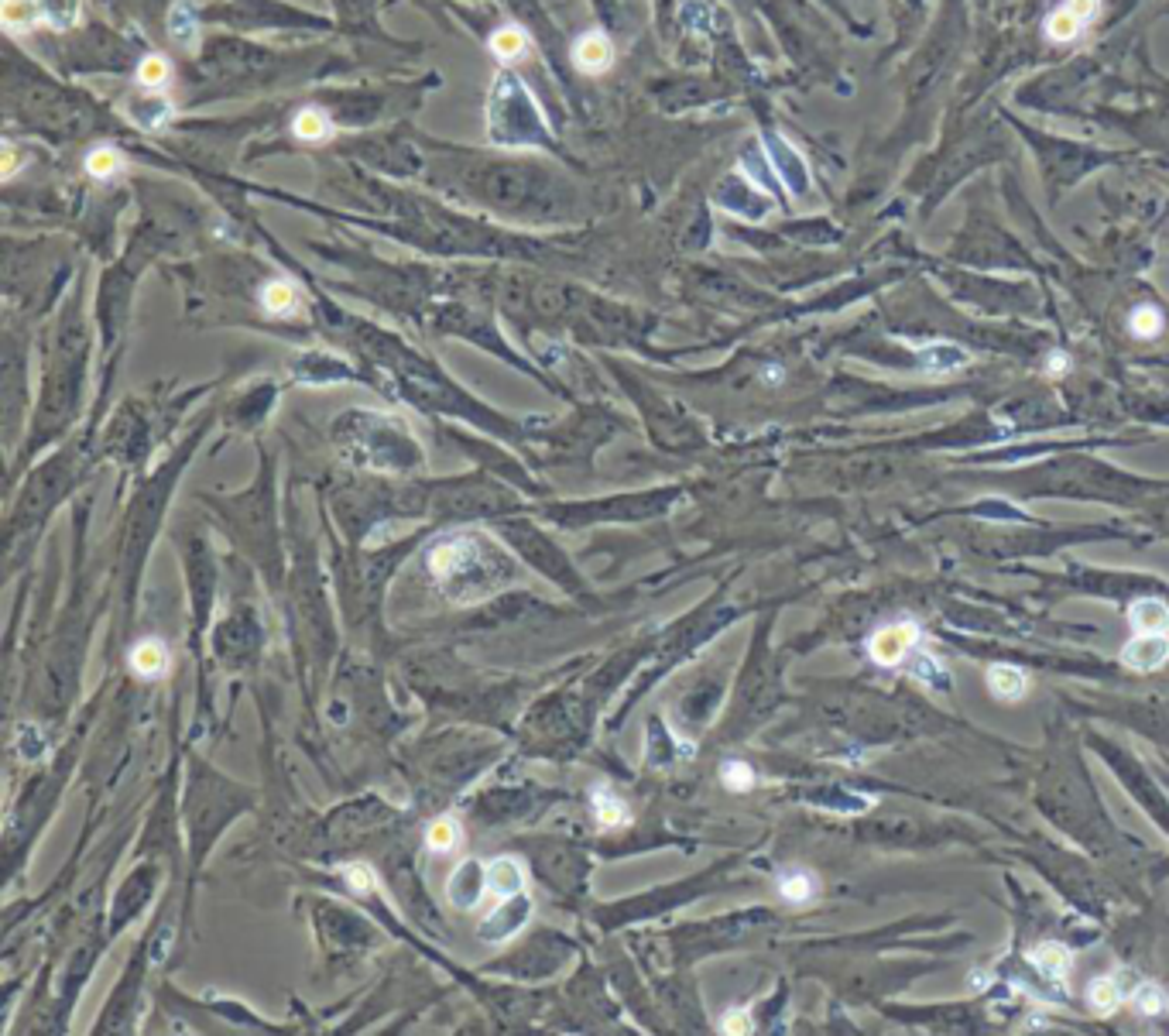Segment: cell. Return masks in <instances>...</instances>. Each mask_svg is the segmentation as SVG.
<instances>
[{"mask_svg": "<svg viewBox=\"0 0 1169 1036\" xmlns=\"http://www.w3.org/2000/svg\"><path fill=\"white\" fill-rule=\"evenodd\" d=\"M203 505L213 512L216 525L227 532L234 550L264 577L271 594H281L288 584L285 539L278 525V471L271 453L257 443V478L237 494L203 491Z\"/></svg>", "mask_w": 1169, "mask_h": 1036, "instance_id": "obj_1", "label": "cell"}, {"mask_svg": "<svg viewBox=\"0 0 1169 1036\" xmlns=\"http://www.w3.org/2000/svg\"><path fill=\"white\" fill-rule=\"evenodd\" d=\"M257 789L248 782L230 779L216 766H209L203 755H185V789L183 803H179V824L185 831V858H189V872H185V899H183V937L189 933L192 924V899H196V882L203 872L206 858L213 854L216 841L227 834V827L248 810H255Z\"/></svg>", "mask_w": 1169, "mask_h": 1036, "instance_id": "obj_2", "label": "cell"}, {"mask_svg": "<svg viewBox=\"0 0 1169 1036\" xmlns=\"http://www.w3.org/2000/svg\"><path fill=\"white\" fill-rule=\"evenodd\" d=\"M425 573L432 587L453 604L490 601L522 577V559L497 532L439 529L425 546Z\"/></svg>", "mask_w": 1169, "mask_h": 1036, "instance_id": "obj_3", "label": "cell"}, {"mask_svg": "<svg viewBox=\"0 0 1169 1036\" xmlns=\"http://www.w3.org/2000/svg\"><path fill=\"white\" fill-rule=\"evenodd\" d=\"M93 464H97L93 440L79 436V440L59 443L45 460L21 474V487L11 491V508H7V573H14L21 559L32 556L48 518L83 484Z\"/></svg>", "mask_w": 1169, "mask_h": 1036, "instance_id": "obj_4", "label": "cell"}, {"mask_svg": "<svg viewBox=\"0 0 1169 1036\" xmlns=\"http://www.w3.org/2000/svg\"><path fill=\"white\" fill-rule=\"evenodd\" d=\"M203 436H206V422L192 436H185V440H179L172 446L165 464H158L151 474L138 478V487H134V498H131V512H127V522H124V539H120V580H124L127 622L134 618V594H138V587H141V573H144V563H148L151 546H155V539H158V529H162V518L169 512L172 494H176L179 481H183L185 467H189L192 453L199 450Z\"/></svg>", "mask_w": 1169, "mask_h": 1036, "instance_id": "obj_5", "label": "cell"}, {"mask_svg": "<svg viewBox=\"0 0 1169 1036\" xmlns=\"http://www.w3.org/2000/svg\"><path fill=\"white\" fill-rule=\"evenodd\" d=\"M333 446L350 467L381 478H412L425 467V450L412 429L371 408H346L333 422Z\"/></svg>", "mask_w": 1169, "mask_h": 1036, "instance_id": "obj_6", "label": "cell"}, {"mask_svg": "<svg viewBox=\"0 0 1169 1036\" xmlns=\"http://www.w3.org/2000/svg\"><path fill=\"white\" fill-rule=\"evenodd\" d=\"M501 741L474 731H443L439 738L412 748V779L425 803H450L487 766L501 759Z\"/></svg>", "mask_w": 1169, "mask_h": 1036, "instance_id": "obj_7", "label": "cell"}, {"mask_svg": "<svg viewBox=\"0 0 1169 1036\" xmlns=\"http://www.w3.org/2000/svg\"><path fill=\"white\" fill-rule=\"evenodd\" d=\"M179 556H183L185 587H189V649L196 659V687H199V721L209 717L206 697V638L216 622V594H220V559L203 529H189L176 536Z\"/></svg>", "mask_w": 1169, "mask_h": 1036, "instance_id": "obj_8", "label": "cell"}, {"mask_svg": "<svg viewBox=\"0 0 1169 1036\" xmlns=\"http://www.w3.org/2000/svg\"><path fill=\"white\" fill-rule=\"evenodd\" d=\"M676 494L666 487H652V491H621L604 494V498H580V501H543V505H529L525 515H539L546 522L559 525V529H590V525H627V522H648V518L662 515L673 505Z\"/></svg>", "mask_w": 1169, "mask_h": 1036, "instance_id": "obj_9", "label": "cell"}, {"mask_svg": "<svg viewBox=\"0 0 1169 1036\" xmlns=\"http://www.w3.org/2000/svg\"><path fill=\"white\" fill-rule=\"evenodd\" d=\"M490 529L515 550V556L522 559L525 566L543 573L546 580H552L555 587H562L569 597H590L587 577L576 570V563L566 556V550H559V543H555L549 532L539 529V522H532V518H518V515H504V518H494Z\"/></svg>", "mask_w": 1169, "mask_h": 1036, "instance_id": "obj_10", "label": "cell"}, {"mask_svg": "<svg viewBox=\"0 0 1169 1036\" xmlns=\"http://www.w3.org/2000/svg\"><path fill=\"white\" fill-rule=\"evenodd\" d=\"M209 645H213L216 666L227 669V673H251L261 663L264 625L248 594H237L230 601L227 615L216 618L213 631H209Z\"/></svg>", "mask_w": 1169, "mask_h": 1036, "instance_id": "obj_11", "label": "cell"}, {"mask_svg": "<svg viewBox=\"0 0 1169 1036\" xmlns=\"http://www.w3.org/2000/svg\"><path fill=\"white\" fill-rule=\"evenodd\" d=\"M518 848H522L532 872H536V879L546 889H552L555 896H566V899H583L590 879L587 848H580L576 841L566 838H525Z\"/></svg>", "mask_w": 1169, "mask_h": 1036, "instance_id": "obj_12", "label": "cell"}, {"mask_svg": "<svg viewBox=\"0 0 1169 1036\" xmlns=\"http://www.w3.org/2000/svg\"><path fill=\"white\" fill-rule=\"evenodd\" d=\"M313 926L323 951L329 961L364 958L371 947H378L381 930L357 910L336 899H316L313 903Z\"/></svg>", "mask_w": 1169, "mask_h": 1036, "instance_id": "obj_13", "label": "cell"}, {"mask_svg": "<svg viewBox=\"0 0 1169 1036\" xmlns=\"http://www.w3.org/2000/svg\"><path fill=\"white\" fill-rule=\"evenodd\" d=\"M155 944H158V926H151L138 944H134L131 961H127V968L120 971L117 985H113L110 999L104 1002V1012H100L93 1033H131L134 1026H138L141 989H144V978H148L151 961H155Z\"/></svg>", "mask_w": 1169, "mask_h": 1036, "instance_id": "obj_14", "label": "cell"}, {"mask_svg": "<svg viewBox=\"0 0 1169 1036\" xmlns=\"http://www.w3.org/2000/svg\"><path fill=\"white\" fill-rule=\"evenodd\" d=\"M573 954L576 944L569 937H562L559 930H549V926H536L515 951H508L483 971L504 975L511 982H543V978H552Z\"/></svg>", "mask_w": 1169, "mask_h": 1036, "instance_id": "obj_15", "label": "cell"}, {"mask_svg": "<svg viewBox=\"0 0 1169 1036\" xmlns=\"http://www.w3.org/2000/svg\"><path fill=\"white\" fill-rule=\"evenodd\" d=\"M395 824H399V810L381 803L378 796H364V800L343 803L327 817L323 841H327V848H333V854L353 851V848L360 851L371 841L385 838Z\"/></svg>", "mask_w": 1169, "mask_h": 1036, "instance_id": "obj_16", "label": "cell"}, {"mask_svg": "<svg viewBox=\"0 0 1169 1036\" xmlns=\"http://www.w3.org/2000/svg\"><path fill=\"white\" fill-rule=\"evenodd\" d=\"M158 875H162V865L155 858H144L120 879V886L110 899V920L104 926L107 940H117L134 920L144 917L148 903L158 896Z\"/></svg>", "mask_w": 1169, "mask_h": 1036, "instance_id": "obj_17", "label": "cell"}, {"mask_svg": "<svg viewBox=\"0 0 1169 1036\" xmlns=\"http://www.w3.org/2000/svg\"><path fill=\"white\" fill-rule=\"evenodd\" d=\"M79 0H4V28L7 32H28V28H76L79 25Z\"/></svg>", "mask_w": 1169, "mask_h": 1036, "instance_id": "obj_18", "label": "cell"}, {"mask_svg": "<svg viewBox=\"0 0 1169 1036\" xmlns=\"http://www.w3.org/2000/svg\"><path fill=\"white\" fill-rule=\"evenodd\" d=\"M539 810V796L529 789H487L474 803V817L483 824H522Z\"/></svg>", "mask_w": 1169, "mask_h": 1036, "instance_id": "obj_19", "label": "cell"}, {"mask_svg": "<svg viewBox=\"0 0 1169 1036\" xmlns=\"http://www.w3.org/2000/svg\"><path fill=\"white\" fill-rule=\"evenodd\" d=\"M529 920H532V899L525 896V892L504 896L501 903H497L494 910L477 924V940H483V944H504V940H511L515 933H522V926L529 924Z\"/></svg>", "mask_w": 1169, "mask_h": 1036, "instance_id": "obj_20", "label": "cell"}, {"mask_svg": "<svg viewBox=\"0 0 1169 1036\" xmlns=\"http://www.w3.org/2000/svg\"><path fill=\"white\" fill-rule=\"evenodd\" d=\"M483 892L487 889V865H480V858H464L446 879V903L457 906V910H477Z\"/></svg>", "mask_w": 1169, "mask_h": 1036, "instance_id": "obj_21", "label": "cell"}, {"mask_svg": "<svg viewBox=\"0 0 1169 1036\" xmlns=\"http://www.w3.org/2000/svg\"><path fill=\"white\" fill-rule=\"evenodd\" d=\"M765 151H768L775 176L782 179V185L792 192V196H803V192H810V169H806L803 155H799V151L792 148L789 141L775 138V134H765Z\"/></svg>", "mask_w": 1169, "mask_h": 1036, "instance_id": "obj_22", "label": "cell"}, {"mask_svg": "<svg viewBox=\"0 0 1169 1036\" xmlns=\"http://www.w3.org/2000/svg\"><path fill=\"white\" fill-rule=\"evenodd\" d=\"M915 642H919V625L899 622V625H889V629H878L868 642V652L878 666H899Z\"/></svg>", "mask_w": 1169, "mask_h": 1036, "instance_id": "obj_23", "label": "cell"}, {"mask_svg": "<svg viewBox=\"0 0 1169 1036\" xmlns=\"http://www.w3.org/2000/svg\"><path fill=\"white\" fill-rule=\"evenodd\" d=\"M1098 7H1101V0H1063V4L1046 18V38L1073 41L1094 21Z\"/></svg>", "mask_w": 1169, "mask_h": 1036, "instance_id": "obj_24", "label": "cell"}, {"mask_svg": "<svg viewBox=\"0 0 1169 1036\" xmlns=\"http://www.w3.org/2000/svg\"><path fill=\"white\" fill-rule=\"evenodd\" d=\"M127 669H131L134 680L141 683H158L169 673V645L158 635H141L138 642L127 649Z\"/></svg>", "mask_w": 1169, "mask_h": 1036, "instance_id": "obj_25", "label": "cell"}, {"mask_svg": "<svg viewBox=\"0 0 1169 1036\" xmlns=\"http://www.w3.org/2000/svg\"><path fill=\"white\" fill-rule=\"evenodd\" d=\"M1169 659V635L1159 631H1142L1138 638H1132L1122 649V663L1135 673H1156L1159 666H1166Z\"/></svg>", "mask_w": 1169, "mask_h": 1036, "instance_id": "obj_26", "label": "cell"}, {"mask_svg": "<svg viewBox=\"0 0 1169 1036\" xmlns=\"http://www.w3.org/2000/svg\"><path fill=\"white\" fill-rule=\"evenodd\" d=\"M590 814L604 831H631V803L624 796H618L611 786H594L590 789Z\"/></svg>", "mask_w": 1169, "mask_h": 1036, "instance_id": "obj_27", "label": "cell"}, {"mask_svg": "<svg viewBox=\"0 0 1169 1036\" xmlns=\"http://www.w3.org/2000/svg\"><path fill=\"white\" fill-rule=\"evenodd\" d=\"M806 803H813V807L820 810H830V814H840V817H854V814H864V810L875 807V800L864 793H854V789H843V786H817L806 793Z\"/></svg>", "mask_w": 1169, "mask_h": 1036, "instance_id": "obj_28", "label": "cell"}, {"mask_svg": "<svg viewBox=\"0 0 1169 1036\" xmlns=\"http://www.w3.org/2000/svg\"><path fill=\"white\" fill-rule=\"evenodd\" d=\"M487 889L494 892L497 899L525 892L522 858H518V854H497V858H490L487 861Z\"/></svg>", "mask_w": 1169, "mask_h": 1036, "instance_id": "obj_29", "label": "cell"}, {"mask_svg": "<svg viewBox=\"0 0 1169 1036\" xmlns=\"http://www.w3.org/2000/svg\"><path fill=\"white\" fill-rule=\"evenodd\" d=\"M573 59H576V66H580L583 73L597 76V73H604L611 62H615V45H611V38L604 32H587L580 41H576Z\"/></svg>", "mask_w": 1169, "mask_h": 1036, "instance_id": "obj_30", "label": "cell"}, {"mask_svg": "<svg viewBox=\"0 0 1169 1036\" xmlns=\"http://www.w3.org/2000/svg\"><path fill=\"white\" fill-rule=\"evenodd\" d=\"M422 841H425V848H429L432 854H453V851H460V845L467 841V831H464V824H460L457 817L439 814V817L429 820Z\"/></svg>", "mask_w": 1169, "mask_h": 1036, "instance_id": "obj_31", "label": "cell"}, {"mask_svg": "<svg viewBox=\"0 0 1169 1036\" xmlns=\"http://www.w3.org/2000/svg\"><path fill=\"white\" fill-rule=\"evenodd\" d=\"M985 680H987L991 697H998V701H1022V697L1029 694V676L1022 673L1019 666L994 663V666H987Z\"/></svg>", "mask_w": 1169, "mask_h": 1036, "instance_id": "obj_32", "label": "cell"}, {"mask_svg": "<svg viewBox=\"0 0 1169 1036\" xmlns=\"http://www.w3.org/2000/svg\"><path fill=\"white\" fill-rule=\"evenodd\" d=\"M1029 961L1036 964V971H1043L1050 982H1066V975L1073 971V954L1066 951L1057 940H1043V944L1032 947Z\"/></svg>", "mask_w": 1169, "mask_h": 1036, "instance_id": "obj_33", "label": "cell"}, {"mask_svg": "<svg viewBox=\"0 0 1169 1036\" xmlns=\"http://www.w3.org/2000/svg\"><path fill=\"white\" fill-rule=\"evenodd\" d=\"M967 364H971V354L957 343H929V347L919 350V368L929 374H950L967 368Z\"/></svg>", "mask_w": 1169, "mask_h": 1036, "instance_id": "obj_34", "label": "cell"}, {"mask_svg": "<svg viewBox=\"0 0 1169 1036\" xmlns=\"http://www.w3.org/2000/svg\"><path fill=\"white\" fill-rule=\"evenodd\" d=\"M295 378L309 381V385H327V381H346L353 378V371L340 361H327L323 354H309L306 361H299Z\"/></svg>", "mask_w": 1169, "mask_h": 1036, "instance_id": "obj_35", "label": "cell"}, {"mask_svg": "<svg viewBox=\"0 0 1169 1036\" xmlns=\"http://www.w3.org/2000/svg\"><path fill=\"white\" fill-rule=\"evenodd\" d=\"M1129 622L1135 631H1159V635H1166L1169 631V608L1163 601H1156V597H1145V601H1135L1129 611Z\"/></svg>", "mask_w": 1169, "mask_h": 1036, "instance_id": "obj_36", "label": "cell"}, {"mask_svg": "<svg viewBox=\"0 0 1169 1036\" xmlns=\"http://www.w3.org/2000/svg\"><path fill=\"white\" fill-rule=\"evenodd\" d=\"M820 892V882L813 872H803V868H792V872L778 875V896L785 899V903L792 906H806L810 899H817Z\"/></svg>", "mask_w": 1169, "mask_h": 1036, "instance_id": "obj_37", "label": "cell"}, {"mask_svg": "<svg viewBox=\"0 0 1169 1036\" xmlns=\"http://www.w3.org/2000/svg\"><path fill=\"white\" fill-rule=\"evenodd\" d=\"M169 32H172V38H176L179 45H185V48L196 45V38H199V14H196V7H192L189 0H179V4L169 11Z\"/></svg>", "mask_w": 1169, "mask_h": 1036, "instance_id": "obj_38", "label": "cell"}, {"mask_svg": "<svg viewBox=\"0 0 1169 1036\" xmlns=\"http://www.w3.org/2000/svg\"><path fill=\"white\" fill-rule=\"evenodd\" d=\"M1122 999H1125V992L1115 975H1101L1087 985V1002H1091V1009L1098 1012V1016H1111V1012L1122 1005Z\"/></svg>", "mask_w": 1169, "mask_h": 1036, "instance_id": "obj_39", "label": "cell"}, {"mask_svg": "<svg viewBox=\"0 0 1169 1036\" xmlns=\"http://www.w3.org/2000/svg\"><path fill=\"white\" fill-rule=\"evenodd\" d=\"M261 306L268 309L271 316H295V309H299V292H295L292 282L275 278V282H268L261 289Z\"/></svg>", "mask_w": 1169, "mask_h": 1036, "instance_id": "obj_40", "label": "cell"}, {"mask_svg": "<svg viewBox=\"0 0 1169 1036\" xmlns=\"http://www.w3.org/2000/svg\"><path fill=\"white\" fill-rule=\"evenodd\" d=\"M909 673H913L915 680H919L922 687H929V690H950V687H954V676H950V669L940 666V659H933V656H915V663L909 666Z\"/></svg>", "mask_w": 1169, "mask_h": 1036, "instance_id": "obj_41", "label": "cell"}, {"mask_svg": "<svg viewBox=\"0 0 1169 1036\" xmlns=\"http://www.w3.org/2000/svg\"><path fill=\"white\" fill-rule=\"evenodd\" d=\"M490 48H494L497 59L511 62V59H522V55L529 52V38H525L518 28H501V32L490 38Z\"/></svg>", "mask_w": 1169, "mask_h": 1036, "instance_id": "obj_42", "label": "cell"}, {"mask_svg": "<svg viewBox=\"0 0 1169 1036\" xmlns=\"http://www.w3.org/2000/svg\"><path fill=\"white\" fill-rule=\"evenodd\" d=\"M720 782H724L731 793H748V789H755V769L748 766V762L741 759H727L724 766H720Z\"/></svg>", "mask_w": 1169, "mask_h": 1036, "instance_id": "obj_43", "label": "cell"}, {"mask_svg": "<svg viewBox=\"0 0 1169 1036\" xmlns=\"http://www.w3.org/2000/svg\"><path fill=\"white\" fill-rule=\"evenodd\" d=\"M1132 999H1135V1009L1142 1012V1016H1163L1169 1009L1166 989H1159L1156 982H1138V989Z\"/></svg>", "mask_w": 1169, "mask_h": 1036, "instance_id": "obj_44", "label": "cell"}, {"mask_svg": "<svg viewBox=\"0 0 1169 1036\" xmlns=\"http://www.w3.org/2000/svg\"><path fill=\"white\" fill-rule=\"evenodd\" d=\"M673 735L666 731V724L659 721V717H652L648 721V762L652 766H666L669 755H673Z\"/></svg>", "mask_w": 1169, "mask_h": 1036, "instance_id": "obj_45", "label": "cell"}, {"mask_svg": "<svg viewBox=\"0 0 1169 1036\" xmlns=\"http://www.w3.org/2000/svg\"><path fill=\"white\" fill-rule=\"evenodd\" d=\"M120 169H124V158H120L113 148H97V151H90V158H86V172H90L93 179H110V176H117Z\"/></svg>", "mask_w": 1169, "mask_h": 1036, "instance_id": "obj_46", "label": "cell"}, {"mask_svg": "<svg viewBox=\"0 0 1169 1036\" xmlns=\"http://www.w3.org/2000/svg\"><path fill=\"white\" fill-rule=\"evenodd\" d=\"M1129 327L1138 340H1152V336H1159V330H1163V313H1159L1156 306H1138L1135 313H1132Z\"/></svg>", "mask_w": 1169, "mask_h": 1036, "instance_id": "obj_47", "label": "cell"}, {"mask_svg": "<svg viewBox=\"0 0 1169 1036\" xmlns=\"http://www.w3.org/2000/svg\"><path fill=\"white\" fill-rule=\"evenodd\" d=\"M295 134H299L302 141H323L329 134V120L323 117L320 111H302L299 117H295Z\"/></svg>", "mask_w": 1169, "mask_h": 1036, "instance_id": "obj_48", "label": "cell"}, {"mask_svg": "<svg viewBox=\"0 0 1169 1036\" xmlns=\"http://www.w3.org/2000/svg\"><path fill=\"white\" fill-rule=\"evenodd\" d=\"M169 62L162 59V55H148V59L141 62L138 66V79L144 86H162V83H169Z\"/></svg>", "mask_w": 1169, "mask_h": 1036, "instance_id": "obj_49", "label": "cell"}, {"mask_svg": "<svg viewBox=\"0 0 1169 1036\" xmlns=\"http://www.w3.org/2000/svg\"><path fill=\"white\" fill-rule=\"evenodd\" d=\"M720 1030L724 1033H752L755 1030V1023H752V1012L748 1009H734V1012H727L724 1019H720Z\"/></svg>", "mask_w": 1169, "mask_h": 1036, "instance_id": "obj_50", "label": "cell"}, {"mask_svg": "<svg viewBox=\"0 0 1169 1036\" xmlns=\"http://www.w3.org/2000/svg\"><path fill=\"white\" fill-rule=\"evenodd\" d=\"M683 21H687L690 28H696V32H703V28H706V7L699 4V0H687V7H683Z\"/></svg>", "mask_w": 1169, "mask_h": 1036, "instance_id": "obj_51", "label": "cell"}, {"mask_svg": "<svg viewBox=\"0 0 1169 1036\" xmlns=\"http://www.w3.org/2000/svg\"><path fill=\"white\" fill-rule=\"evenodd\" d=\"M14 172H18V151H14V145H4V172L0 176L11 179Z\"/></svg>", "mask_w": 1169, "mask_h": 1036, "instance_id": "obj_52", "label": "cell"}, {"mask_svg": "<svg viewBox=\"0 0 1169 1036\" xmlns=\"http://www.w3.org/2000/svg\"><path fill=\"white\" fill-rule=\"evenodd\" d=\"M1066 364H1070V361H1066V354H1053L1050 364H1046V374H1063Z\"/></svg>", "mask_w": 1169, "mask_h": 1036, "instance_id": "obj_53", "label": "cell"}, {"mask_svg": "<svg viewBox=\"0 0 1169 1036\" xmlns=\"http://www.w3.org/2000/svg\"><path fill=\"white\" fill-rule=\"evenodd\" d=\"M967 982H971V989H985V985H987V971H978V975H971Z\"/></svg>", "mask_w": 1169, "mask_h": 1036, "instance_id": "obj_54", "label": "cell"}]
</instances>
